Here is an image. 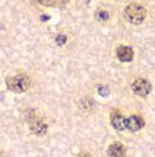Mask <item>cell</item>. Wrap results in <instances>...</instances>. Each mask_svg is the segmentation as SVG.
<instances>
[{
  "mask_svg": "<svg viewBox=\"0 0 155 157\" xmlns=\"http://www.w3.org/2000/svg\"><path fill=\"white\" fill-rule=\"evenodd\" d=\"M124 15L127 20L132 24H140L146 17V8L139 3H131L126 7Z\"/></svg>",
  "mask_w": 155,
  "mask_h": 157,
  "instance_id": "obj_1",
  "label": "cell"
},
{
  "mask_svg": "<svg viewBox=\"0 0 155 157\" xmlns=\"http://www.w3.org/2000/svg\"><path fill=\"white\" fill-rule=\"evenodd\" d=\"M5 83H7L8 90H11L13 93H24L30 87L31 81L26 74H17L15 77H8Z\"/></svg>",
  "mask_w": 155,
  "mask_h": 157,
  "instance_id": "obj_2",
  "label": "cell"
},
{
  "mask_svg": "<svg viewBox=\"0 0 155 157\" xmlns=\"http://www.w3.org/2000/svg\"><path fill=\"white\" fill-rule=\"evenodd\" d=\"M131 89L136 95H139V97H146V95L150 94L153 86H151L150 82L147 79H144V78H136V79L132 82Z\"/></svg>",
  "mask_w": 155,
  "mask_h": 157,
  "instance_id": "obj_3",
  "label": "cell"
},
{
  "mask_svg": "<svg viewBox=\"0 0 155 157\" xmlns=\"http://www.w3.org/2000/svg\"><path fill=\"white\" fill-rule=\"evenodd\" d=\"M144 126V121L139 116H131L126 118V129L130 132H138Z\"/></svg>",
  "mask_w": 155,
  "mask_h": 157,
  "instance_id": "obj_4",
  "label": "cell"
},
{
  "mask_svg": "<svg viewBox=\"0 0 155 157\" xmlns=\"http://www.w3.org/2000/svg\"><path fill=\"white\" fill-rule=\"evenodd\" d=\"M116 56L121 62H131L134 58V50L128 46H121L116 48Z\"/></svg>",
  "mask_w": 155,
  "mask_h": 157,
  "instance_id": "obj_5",
  "label": "cell"
},
{
  "mask_svg": "<svg viewBox=\"0 0 155 157\" xmlns=\"http://www.w3.org/2000/svg\"><path fill=\"white\" fill-rule=\"evenodd\" d=\"M107 155L110 157H124L126 148L122 142H112L107 148Z\"/></svg>",
  "mask_w": 155,
  "mask_h": 157,
  "instance_id": "obj_6",
  "label": "cell"
},
{
  "mask_svg": "<svg viewBox=\"0 0 155 157\" xmlns=\"http://www.w3.org/2000/svg\"><path fill=\"white\" fill-rule=\"evenodd\" d=\"M30 129L35 134L43 136L47 132V124H44L40 118H32V121H30Z\"/></svg>",
  "mask_w": 155,
  "mask_h": 157,
  "instance_id": "obj_7",
  "label": "cell"
},
{
  "mask_svg": "<svg viewBox=\"0 0 155 157\" xmlns=\"http://www.w3.org/2000/svg\"><path fill=\"white\" fill-rule=\"evenodd\" d=\"M111 125L116 130H124L126 129V118L121 113H114L111 116Z\"/></svg>",
  "mask_w": 155,
  "mask_h": 157,
  "instance_id": "obj_8",
  "label": "cell"
},
{
  "mask_svg": "<svg viewBox=\"0 0 155 157\" xmlns=\"http://www.w3.org/2000/svg\"><path fill=\"white\" fill-rule=\"evenodd\" d=\"M95 16H96V19L100 20V22H106V20L110 19V13L106 11V10H98Z\"/></svg>",
  "mask_w": 155,
  "mask_h": 157,
  "instance_id": "obj_9",
  "label": "cell"
},
{
  "mask_svg": "<svg viewBox=\"0 0 155 157\" xmlns=\"http://www.w3.org/2000/svg\"><path fill=\"white\" fill-rule=\"evenodd\" d=\"M67 42V36H64V35H58V36H56V43L58 44H64Z\"/></svg>",
  "mask_w": 155,
  "mask_h": 157,
  "instance_id": "obj_10",
  "label": "cell"
},
{
  "mask_svg": "<svg viewBox=\"0 0 155 157\" xmlns=\"http://www.w3.org/2000/svg\"><path fill=\"white\" fill-rule=\"evenodd\" d=\"M98 90H99V93H100L102 95H103V97H106V95L108 94V89L106 87V86H100L99 89H98Z\"/></svg>",
  "mask_w": 155,
  "mask_h": 157,
  "instance_id": "obj_11",
  "label": "cell"
},
{
  "mask_svg": "<svg viewBox=\"0 0 155 157\" xmlns=\"http://www.w3.org/2000/svg\"><path fill=\"white\" fill-rule=\"evenodd\" d=\"M78 157H92V156H91L90 153H80V155L78 156Z\"/></svg>",
  "mask_w": 155,
  "mask_h": 157,
  "instance_id": "obj_12",
  "label": "cell"
}]
</instances>
